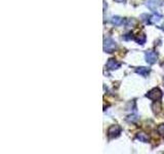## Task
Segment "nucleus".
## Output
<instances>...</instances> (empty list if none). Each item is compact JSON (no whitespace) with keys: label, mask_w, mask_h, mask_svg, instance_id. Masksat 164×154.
Listing matches in <instances>:
<instances>
[{"label":"nucleus","mask_w":164,"mask_h":154,"mask_svg":"<svg viewBox=\"0 0 164 154\" xmlns=\"http://www.w3.org/2000/svg\"><path fill=\"white\" fill-rule=\"evenodd\" d=\"M162 95H163L162 91H160L158 87H155V88H153L152 91H150L149 93L146 95V97L151 99V100H153V101H158L162 98Z\"/></svg>","instance_id":"f257e3e1"},{"label":"nucleus","mask_w":164,"mask_h":154,"mask_svg":"<svg viewBox=\"0 0 164 154\" xmlns=\"http://www.w3.org/2000/svg\"><path fill=\"white\" fill-rule=\"evenodd\" d=\"M116 42L112 38H107L104 41V50L106 52H113L116 49Z\"/></svg>","instance_id":"f03ea898"},{"label":"nucleus","mask_w":164,"mask_h":154,"mask_svg":"<svg viewBox=\"0 0 164 154\" xmlns=\"http://www.w3.org/2000/svg\"><path fill=\"white\" fill-rule=\"evenodd\" d=\"M163 3H164L163 0H148L146 5H147L151 10H155V9H157L159 6L163 5Z\"/></svg>","instance_id":"7ed1b4c3"},{"label":"nucleus","mask_w":164,"mask_h":154,"mask_svg":"<svg viewBox=\"0 0 164 154\" xmlns=\"http://www.w3.org/2000/svg\"><path fill=\"white\" fill-rule=\"evenodd\" d=\"M157 54L155 52H152V50H149V52H146L145 54V58H146V61L147 63L149 64H154L156 61H157Z\"/></svg>","instance_id":"20e7f679"},{"label":"nucleus","mask_w":164,"mask_h":154,"mask_svg":"<svg viewBox=\"0 0 164 154\" xmlns=\"http://www.w3.org/2000/svg\"><path fill=\"white\" fill-rule=\"evenodd\" d=\"M120 130H121V128L119 125H112V126H110V128L108 130V134L111 138H114V137L119 136Z\"/></svg>","instance_id":"39448f33"},{"label":"nucleus","mask_w":164,"mask_h":154,"mask_svg":"<svg viewBox=\"0 0 164 154\" xmlns=\"http://www.w3.org/2000/svg\"><path fill=\"white\" fill-rule=\"evenodd\" d=\"M106 66L109 70H115V69H118V68L120 67V63H118L115 59H109V61L107 62Z\"/></svg>","instance_id":"423d86ee"},{"label":"nucleus","mask_w":164,"mask_h":154,"mask_svg":"<svg viewBox=\"0 0 164 154\" xmlns=\"http://www.w3.org/2000/svg\"><path fill=\"white\" fill-rule=\"evenodd\" d=\"M136 72L138 74H140V75L146 77V76L150 73V69H149V68H146V67H140V68H138V69H136Z\"/></svg>","instance_id":"0eeeda50"},{"label":"nucleus","mask_w":164,"mask_h":154,"mask_svg":"<svg viewBox=\"0 0 164 154\" xmlns=\"http://www.w3.org/2000/svg\"><path fill=\"white\" fill-rule=\"evenodd\" d=\"M136 139L140 140V142H144V143L149 142V137H148V134H145V132H138L136 134Z\"/></svg>","instance_id":"6e6552de"},{"label":"nucleus","mask_w":164,"mask_h":154,"mask_svg":"<svg viewBox=\"0 0 164 154\" xmlns=\"http://www.w3.org/2000/svg\"><path fill=\"white\" fill-rule=\"evenodd\" d=\"M161 19H162V15H159V13H156V15H153L152 17H150V23H153V24L159 23L161 21Z\"/></svg>","instance_id":"1a4fd4ad"},{"label":"nucleus","mask_w":164,"mask_h":154,"mask_svg":"<svg viewBox=\"0 0 164 154\" xmlns=\"http://www.w3.org/2000/svg\"><path fill=\"white\" fill-rule=\"evenodd\" d=\"M112 23L114 25H116V26H120V25H122V23H123V20L121 19L120 17H112Z\"/></svg>","instance_id":"9d476101"},{"label":"nucleus","mask_w":164,"mask_h":154,"mask_svg":"<svg viewBox=\"0 0 164 154\" xmlns=\"http://www.w3.org/2000/svg\"><path fill=\"white\" fill-rule=\"evenodd\" d=\"M136 42H138V43L144 44L146 42V35H144V34L138 35V36L136 37Z\"/></svg>","instance_id":"9b49d317"},{"label":"nucleus","mask_w":164,"mask_h":154,"mask_svg":"<svg viewBox=\"0 0 164 154\" xmlns=\"http://www.w3.org/2000/svg\"><path fill=\"white\" fill-rule=\"evenodd\" d=\"M157 132H158V134H159L164 136V124H160V125L158 126Z\"/></svg>","instance_id":"f8f14e48"},{"label":"nucleus","mask_w":164,"mask_h":154,"mask_svg":"<svg viewBox=\"0 0 164 154\" xmlns=\"http://www.w3.org/2000/svg\"><path fill=\"white\" fill-rule=\"evenodd\" d=\"M115 1H117V2H119V3H123V2H125L126 0H115Z\"/></svg>","instance_id":"ddd939ff"},{"label":"nucleus","mask_w":164,"mask_h":154,"mask_svg":"<svg viewBox=\"0 0 164 154\" xmlns=\"http://www.w3.org/2000/svg\"><path fill=\"white\" fill-rule=\"evenodd\" d=\"M162 29H163V30H164V24H163V26H162Z\"/></svg>","instance_id":"4468645a"}]
</instances>
